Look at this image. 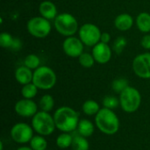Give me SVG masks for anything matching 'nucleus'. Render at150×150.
I'll list each match as a JSON object with an SVG mask.
<instances>
[{
    "label": "nucleus",
    "mask_w": 150,
    "mask_h": 150,
    "mask_svg": "<svg viewBox=\"0 0 150 150\" xmlns=\"http://www.w3.org/2000/svg\"><path fill=\"white\" fill-rule=\"evenodd\" d=\"M39 11L41 17L48 20L54 19L57 17V8L55 4L49 0L42 1L40 4Z\"/></svg>",
    "instance_id": "obj_14"
},
{
    "label": "nucleus",
    "mask_w": 150,
    "mask_h": 150,
    "mask_svg": "<svg viewBox=\"0 0 150 150\" xmlns=\"http://www.w3.org/2000/svg\"><path fill=\"white\" fill-rule=\"evenodd\" d=\"M38 90L39 89L36 87V85L34 83H30L23 85V87L21 89V95H22L23 98L33 99L37 95Z\"/></svg>",
    "instance_id": "obj_24"
},
{
    "label": "nucleus",
    "mask_w": 150,
    "mask_h": 150,
    "mask_svg": "<svg viewBox=\"0 0 150 150\" xmlns=\"http://www.w3.org/2000/svg\"><path fill=\"white\" fill-rule=\"evenodd\" d=\"M73 136L70 133H62L56 138V146L61 149H67L72 146Z\"/></svg>",
    "instance_id": "obj_20"
},
{
    "label": "nucleus",
    "mask_w": 150,
    "mask_h": 150,
    "mask_svg": "<svg viewBox=\"0 0 150 150\" xmlns=\"http://www.w3.org/2000/svg\"><path fill=\"white\" fill-rule=\"evenodd\" d=\"M111 40V35L108 33H102L101 34V39H100V42L108 44Z\"/></svg>",
    "instance_id": "obj_32"
},
{
    "label": "nucleus",
    "mask_w": 150,
    "mask_h": 150,
    "mask_svg": "<svg viewBox=\"0 0 150 150\" xmlns=\"http://www.w3.org/2000/svg\"><path fill=\"white\" fill-rule=\"evenodd\" d=\"M83 43L75 36L67 37L62 44L64 53L71 58H78L83 53Z\"/></svg>",
    "instance_id": "obj_12"
},
{
    "label": "nucleus",
    "mask_w": 150,
    "mask_h": 150,
    "mask_svg": "<svg viewBox=\"0 0 150 150\" xmlns=\"http://www.w3.org/2000/svg\"><path fill=\"white\" fill-rule=\"evenodd\" d=\"M14 38L8 33H2L0 34V46L4 48H11Z\"/></svg>",
    "instance_id": "obj_29"
},
{
    "label": "nucleus",
    "mask_w": 150,
    "mask_h": 150,
    "mask_svg": "<svg viewBox=\"0 0 150 150\" xmlns=\"http://www.w3.org/2000/svg\"><path fill=\"white\" fill-rule=\"evenodd\" d=\"M54 27L60 34L65 37L73 36L79 30L76 18L72 14L68 12H63L57 15L54 18Z\"/></svg>",
    "instance_id": "obj_6"
},
{
    "label": "nucleus",
    "mask_w": 150,
    "mask_h": 150,
    "mask_svg": "<svg viewBox=\"0 0 150 150\" xmlns=\"http://www.w3.org/2000/svg\"><path fill=\"white\" fill-rule=\"evenodd\" d=\"M133 70L134 74L142 78H150V53L138 54L133 61Z\"/></svg>",
    "instance_id": "obj_10"
},
{
    "label": "nucleus",
    "mask_w": 150,
    "mask_h": 150,
    "mask_svg": "<svg viewBox=\"0 0 150 150\" xmlns=\"http://www.w3.org/2000/svg\"><path fill=\"white\" fill-rule=\"evenodd\" d=\"M15 79L16 81L22 85L33 83V72H32V69L29 68L24 66L18 67L15 70Z\"/></svg>",
    "instance_id": "obj_15"
},
{
    "label": "nucleus",
    "mask_w": 150,
    "mask_h": 150,
    "mask_svg": "<svg viewBox=\"0 0 150 150\" xmlns=\"http://www.w3.org/2000/svg\"><path fill=\"white\" fill-rule=\"evenodd\" d=\"M31 123L34 132L42 136H49L56 129L54 116L44 111L38 112L32 118Z\"/></svg>",
    "instance_id": "obj_3"
},
{
    "label": "nucleus",
    "mask_w": 150,
    "mask_h": 150,
    "mask_svg": "<svg viewBox=\"0 0 150 150\" xmlns=\"http://www.w3.org/2000/svg\"><path fill=\"white\" fill-rule=\"evenodd\" d=\"M100 109L98 103L92 99L86 100L82 105V111L87 116H96Z\"/></svg>",
    "instance_id": "obj_19"
},
{
    "label": "nucleus",
    "mask_w": 150,
    "mask_h": 150,
    "mask_svg": "<svg viewBox=\"0 0 150 150\" xmlns=\"http://www.w3.org/2000/svg\"><path fill=\"white\" fill-rule=\"evenodd\" d=\"M71 148L73 150H89L90 149V143H89L87 138L77 134L73 136V142H72Z\"/></svg>",
    "instance_id": "obj_21"
},
{
    "label": "nucleus",
    "mask_w": 150,
    "mask_h": 150,
    "mask_svg": "<svg viewBox=\"0 0 150 150\" xmlns=\"http://www.w3.org/2000/svg\"><path fill=\"white\" fill-rule=\"evenodd\" d=\"M46 150H51V149H46Z\"/></svg>",
    "instance_id": "obj_36"
},
{
    "label": "nucleus",
    "mask_w": 150,
    "mask_h": 150,
    "mask_svg": "<svg viewBox=\"0 0 150 150\" xmlns=\"http://www.w3.org/2000/svg\"><path fill=\"white\" fill-rule=\"evenodd\" d=\"M16 150H33V149L30 148V146H29V147H27V146H21V147L18 148Z\"/></svg>",
    "instance_id": "obj_34"
},
{
    "label": "nucleus",
    "mask_w": 150,
    "mask_h": 150,
    "mask_svg": "<svg viewBox=\"0 0 150 150\" xmlns=\"http://www.w3.org/2000/svg\"><path fill=\"white\" fill-rule=\"evenodd\" d=\"M95 59V61L99 64L107 63L112 58V49L108 46V44L98 42L92 48L91 54Z\"/></svg>",
    "instance_id": "obj_13"
},
{
    "label": "nucleus",
    "mask_w": 150,
    "mask_h": 150,
    "mask_svg": "<svg viewBox=\"0 0 150 150\" xmlns=\"http://www.w3.org/2000/svg\"><path fill=\"white\" fill-rule=\"evenodd\" d=\"M39 107H40V111H44V112H51L54 107V98L49 94L43 95L40 99Z\"/></svg>",
    "instance_id": "obj_23"
},
{
    "label": "nucleus",
    "mask_w": 150,
    "mask_h": 150,
    "mask_svg": "<svg viewBox=\"0 0 150 150\" xmlns=\"http://www.w3.org/2000/svg\"><path fill=\"white\" fill-rule=\"evenodd\" d=\"M78 61H79L80 65L83 68H86V69L91 68L96 62L93 55L89 54V53H83L78 57Z\"/></svg>",
    "instance_id": "obj_27"
},
{
    "label": "nucleus",
    "mask_w": 150,
    "mask_h": 150,
    "mask_svg": "<svg viewBox=\"0 0 150 150\" xmlns=\"http://www.w3.org/2000/svg\"><path fill=\"white\" fill-rule=\"evenodd\" d=\"M28 33L38 39H43L51 33V24L48 19L43 17H33L27 22Z\"/></svg>",
    "instance_id": "obj_7"
},
{
    "label": "nucleus",
    "mask_w": 150,
    "mask_h": 150,
    "mask_svg": "<svg viewBox=\"0 0 150 150\" xmlns=\"http://www.w3.org/2000/svg\"><path fill=\"white\" fill-rule=\"evenodd\" d=\"M141 45L144 49H150V34H146L142 38Z\"/></svg>",
    "instance_id": "obj_31"
},
{
    "label": "nucleus",
    "mask_w": 150,
    "mask_h": 150,
    "mask_svg": "<svg viewBox=\"0 0 150 150\" xmlns=\"http://www.w3.org/2000/svg\"><path fill=\"white\" fill-rule=\"evenodd\" d=\"M126 44H127V41H126V40L124 38H122V37L119 38L115 41V44H114V49H115V51H117L118 53L121 52V50L126 46Z\"/></svg>",
    "instance_id": "obj_30"
},
{
    "label": "nucleus",
    "mask_w": 150,
    "mask_h": 150,
    "mask_svg": "<svg viewBox=\"0 0 150 150\" xmlns=\"http://www.w3.org/2000/svg\"><path fill=\"white\" fill-rule=\"evenodd\" d=\"M78 34L79 39L85 46L94 47L98 42H100L102 33L96 25L86 23L79 28Z\"/></svg>",
    "instance_id": "obj_9"
},
{
    "label": "nucleus",
    "mask_w": 150,
    "mask_h": 150,
    "mask_svg": "<svg viewBox=\"0 0 150 150\" xmlns=\"http://www.w3.org/2000/svg\"><path fill=\"white\" fill-rule=\"evenodd\" d=\"M115 27L122 32L128 31L134 25V18L128 13H121L118 15L114 20Z\"/></svg>",
    "instance_id": "obj_16"
},
{
    "label": "nucleus",
    "mask_w": 150,
    "mask_h": 150,
    "mask_svg": "<svg viewBox=\"0 0 150 150\" xmlns=\"http://www.w3.org/2000/svg\"><path fill=\"white\" fill-rule=\"evenodd\" d=\"M22 46V43H21V40L17 39V38H14V41H13V44L11 46V48L12 50H15V51H18Z\"/></svg>",
    "instance_id": "obj_33"
},
{
    "label": "nucleus",
    "mask_w": 150,
    "mask_h": 150,
    "mask_svg": "<svg viewBox=\"0 0 150 150\" xmlns=\"http://www.w3.org/2000/svg\"><path fill=\"white\" fill-rule=\"evenodd\" d=\"M30 148L33 150H46L47 149V142L45 136L37 134L33 135L29 142Z\"/></svg>",
    "instance_id": "obj_22"
},
{
    "label": "nucleus",
    "mask_w": 150,
    "mask_h": 150,
    "mask_svg": "<svg viewBox=\"0 0 150 150\" xmlns=\"http://www.w3.org/2000/svg\"><path fill=\"white\" fill-rule=\"evenodd\" d=\"M0 150H4V143L0 142Z\"/></svg>",
    "instance_id": "obj_35"
},
{
    "label": "nucleus",
    "mask_w": 150,
    "mask_h": 150,
    "mask_svg": "<svg viewBox=\"0 0 150 150\" xmlns=\"http://www.w3.org/2000/svg\"><path fill=\"white\" fill-rule=\"evenodd\" d=\"M57 82L55 72L47 66H40L33 72V83L39 90L47 91L54 87Z\"/></svg>",
    "instance_id": "obj_4"
},
{
    "label": "nucleus",
    "mask_w": 150,
    "mask_h": 150,
    "mask_svg": "<svg viewBox=\"0 0 150 150\" xmlns=\"http://www.w3.org/2000/svg\"><path fill=\"white\" fill-rule=\"evenodd\" d=\"M40 60L39 58L38 55L34 54H28L25 60H24V65L27 68H29L30 69H36L40 67Z\"/></svg>",
    "instance_id": "obj_25"
},
{
    "label": "nucleus",
    "mask_w": 150,
    "mask_h": 150,
    "mask_svg": "<svg viewBox=\"0 0 150 150\" xmlns=\"http://www.w3.org/2000/svg\"><path fill=\"white\" fill-rule=\"evenodd\" d=\"M33 128L32 126L25 122H18L12 126L10 131L11 138L18 144L29 143L33 137Z\"/></svg>",
    "instance_id": "obj_8"
},
{
    "label": "nucleus",
    "mask_w": 150,
    "mask_h": 150,
    "mask_svg": "<svg viewBox=\"0 0 150 150\" xmlns=\"http://www.w3.org/2000/svg\"><path fill=\"white\" fill-rule=\"evenodd\" d=\"M142 104L140 91L132 86H128L120 94V105L127 113H133L138 111Z\"/></svg>",
    "instance_id": "obj_5"
},
{
    "label": "nucleus",
    "mask_w": 150,
    "mask_h": 150,
    "mask_svg": "<svg viewBox=\"0 0 150 150\" xmlns=\"http://www.w3.org/2000/svg\"><path fill=\"white\" fill-rule=\"evenodd\" d=\"M76 131H77L78 134H80L85 138H88V137H91L94 134L95 126L90 120L83 119V120H80L77 128H76Z\"/></svg>",
    "instance_id": "obj_17"
},
{
    "label": "nucleus",
    "mask_w": 150,
    "mask_h": 150,
    "mask_svg": "<svg viewBox=\"0 0 150 150\" xmlns=\"http://www.w3.org/2000/svg\"><path fill=\"white\" fill-rule=\"evenodd\" d=\"M129 86L128 84V80L123 77L117 78L112 81V89L114 91V92L120 94L125 89H127Z\"/></svg>",
    "instance_id": "obj_26"
},
{
    "label": "nucleus",
    "mask_w": 150,
    "mask_h": 150,
    "mask_svg": "<svg viewBox=\"0 0 150 150\" xmlns=\"http://www.w3.org/2000/svg\"><path fill=\"white\" fill-rule=\"evenodd\" d=\"M15 112L23 118H33L38 112V105L33 99L23 98L16 102Z\"/></svg>",
    "instance_id": "obj_11"
},
{
    "label": "nucleus",
    "mask_w": 150,
    "mask_h": 150,
    "mask_svg": "<svg viewBox=\"0 0 150 150\" xmlns=\"http://www.w3.org/2000/svg\"><path fill=\"white\" fill-rule=\"evenodd\" d=\"M56 128L62 133H72L76 130L80 121L77 112L69 106H61L54 113Z\"/></svg>",
    "instance_id": "obj_1"
},
{
    "label": "nucleus",
    "mask_w": 150,
    "mask_h": 150,
    "mask_svg": "<svg viewBox=\"0 0 150 150\" xmlns=\"http://www.w3.org/2000/svg\"><path fill=\"white\" fill-rule=\"evenodd\" d=\"M95 125L104 134L113 135L119 132L120 121L113 110L103 107L95 116Z\"/></svg>",
    "instance_id": "obj_2"
},
{
    "label": "nucleus",
    "mask_w": 150,
    "mask_h": 150,
    "mask_svg": "<svg viewBox=\"0 0 150 150\" xmlns=\"http://www.w3.org/2000/svg\"><path fill=\"white\" fill-rule=\"evenodd\" d=\"M102 104L104 107L114 110L120 105V98H117L114 96H106L104 98Z\"/></svg>",
    "instance_id": "obj_28"
},
{
    "label": "nucleus",
    "mask_w": 150,
    "mask_h": 150,
    "mask_svg": "<svg viewBox=\"0 0 150 150\" xmlns=\"http://www.w3.org/2000/svg\"><path fill=\"white\" fill-rule=\"evenodd\" d=\"M137 28L142 33L150 32V14L149 12H141L136 18Z\"/></svg>",
    "instance_id": "obj_18"
}]
</instances>
